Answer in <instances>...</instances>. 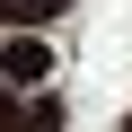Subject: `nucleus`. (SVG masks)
I'll use <instances>...</instances> for the list:
<instances>
[{"label":"nucleus","mask_w":132,"mask_h":132,"mask_svg":"<svg viewBox=\"0 0 132 132\" xmlns=\"http://www.w3.org/2000/svg\"><path fill=\"white\" fill-rule=\"evenodd\" d=\"M44 71H53V53H44L35 35H9V53H0V79H9V88H35Z\"/></svg>","instance_id":"1"},{"label":"nucleus","mask_w":132,"mask_h":132,"mask_svg":"<svg viewBox=\"0 0 132 132\" xmlns=\"http://www.w3.org/2000/svg\"><path fill=\"white\" fill-rule=\"evenodd\" d=\"M18 132H62V97H35V106H27V123H18Z\"/></svg>","instance_id":"2"},{"label":"nucleus","mask_w":132,"mask_h":132,"mask_svg":"<svg viewBox=\"0 0 132 132\" xmlns=\"http://www.w3.org/2000/svg\"><path fill=\"white\" fill-rule=\"evenodd\" d=\"M62 9H71V0H27V9H18V27H44V18H62Z\"/></svg>","instance_id":"3"},{"label":"nucleus","mask_w":132,"mask_h":132,"mask_svg":"<svg viewBox=\"0 0 132 132\" xmlns=\"http://www.w3.org/2000/svg\"><path fill=\"white\" fill-rule=\"evenodd\" d=\"M18 123H27V106L9 97V79H0V132H18Z\"/></svg>","instance_id":"4"},{"label":"nucleus","mask_w":132,"mask_h":132,"mask_svg":"<svg viewBox=\"0 0 132 132\" xmlns=\"http://www.w3.org/2000/svg\"><path fill=\"white\" fill-rule=\"evenodd\" d=\"M18 9H27V0H0V27H18Z\"/></svg>","instance_id":"5"}]
</instances>
